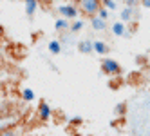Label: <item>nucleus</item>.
I'll return each instance as SVG.
<instances>
[{"instance_id": "1", "label": "nucleus", "mask_w": 150, "mask_h": 136, "mask_svg": "<svg viewBox=\"0 0 150 136\" xmlns=\"http://www.w3.org/2000/svg\"><path fill=\"white\" fill-rule=\"evenodd\" d=\"M101 71L105 73V75H109V76H116V75H120V73H121V66L117 64L116 60L107 58V60L101 62Z\"/></svg>"}, {"instance_id": "2", "label": "nucleus", "mask_w": 150, "mask_h": 136, "mask_svg": "<svg viewBox=\"0 0 150 136\" xmlns=\"http://www.w3.org/2000/svg\"><path fill=\"white\" fill-rule=\"evenodd\" d=\"M101 7V0H83L81 2V11L89 16L98 15V9Z\"/></svg>"}, {"instance_id": "3", "label": "nucleus", "mask_w": 150, "mask_h": 136, "mask_svg": "<svg viewBox=\"0 0 150 136\" xmlns=\"http://www.w3.org/2000/svg\"><path fill=\"white\" fill-rule=\"evenodd\" d=\"M58 13H60L63 18L71 20V18H76V16H78V9L74 7V6H60V7H58Z\"/></svg>"}, {"instance_id": "4", "label": "nucleus", "mask_w": 150, "mask_h": 136, "mask_svg": "<svg viewBox=\"0 0 150 136\" xmlns=\"http://www.w3.org/2000/svg\"><path fill=\"white\" fill-rule=\"evenodd\" d=\"M38 116H40V120H44V122L51 120L52 111H51V107H49L47 102H42V103H40V107H38Z\"/></svg>"}, {"instance_id": "5", "label": "nucleus", "mask_w": 150, "mask_h": 136, "mask_svg": "<svg viewBox=\"0 0 150 136\" xmlns=\"http://www.w3.org/2000/svg\"><path fill=\"white\" fill-rule=\"evenodd\" d=\"M92 51L98 55H105L107 51H109V47H107L105 42H92Z\"/></svg>"}, {"instance_id": "6", "label": "nucleus", "mask_w": 150, "mask_h": 136, "mask_svg": "<svg viewBox=\"0 0 150 136\" xmlns=\"http://www.w3.org/2000/svg\"><path fill=\"white\" fill-rule=\"evenodd\" d=\"M36 7H38V0H25V13H27L29 16L35 15Z\"/></svg>"}, {"instance_id": "7", "label": "nucleus", "mask_w": 150, "mask_h": 136, "mask_svg": "<svg viewBox=\"0 0 150 136\" xmlns=\"http://www.w3.org/2000/svg\"><path fill=\"white\" fill-rule=\"evenodd\" d=\"M91 24H92V27H94L96 31H103V29H105V20L100 18V16H92V18H91Z\"/></svg>"}, {"instance_id": "8", "label": "nucleus", "mask_w": 150, "mask_h": 136, "mask_svg": "<svg viewBox=\"0 0 150 136\" xmlns=\"http://www.w3.org/2000/svg\"><path fill=\"white\" fill-rule=\"evenodd\" d=\"M78 49L81 51V53H92V42H89V40L80 42V44H78Z\"/></svg>"}, {"instance_id": "9", "label": "nucleus", "mask_w": 150, "mask_h": 136, "mask_svg": "<svg viewBox=\"0 0 150 136\" xmlns=\"http://www.w3.org/2000/svg\"><path fill=\"white\" fill-rule=\"evenodd\" d=\"M112 33L117 35V36H123V35H125V24H123V22H116V24L112 26Z\"/></svg>"}, {"instance_id": "10", "label": "nucleus", "mask_w": 150, "mask_h": 136, "mask_svg": "<svg viewBox=\"0 0 150 136\" xmlns=\"http://www.w3.org/2000/svg\"><path fill=\"white\" fill-rule=\"evenodd\" d=\"M49 51H51L52 55H60L62 53V44H60V42H56V40L49 42Z\"/></svg>"}, {"instance_id": "11", "label": "nucleus", "mask_w": 150, "mask_h": 136, "mask_svg": "<svg viewBox=\"0 0 150 136\" xmlns=\"http://www.w3.org/2000/svg\"><path fill=\"white\" fill-rule=\"evenodd\" d=\"M22 98H24L25 102H33V100H35V91H33V89H24V91H22Z\"/></svg>"}, {"instance_id": "12", "label": "nucleus", "mask_w": 150, "mask_h": 136, "mask_svg": "<svg viewBox=\"0 0 150 136\" xmlns=\"http://www.w3.org/2000/svg\"><path fill=\"white\" fill-rule=\"evenodd\" d=\"M132 18V7H125L123 11H121V20H125V22H128V20Z\"/></svg>"}, {"instance_id": "13", "label": "nucleus", "mask_w": 150, "mask_h": 136, "mask_svg": "<svg viewBox=\"0 0 150 136\" xmlns=\"http://www.w3.org/2000/svg\"><path fill=\"white\" fill-rule=\"evenodd\" d=\"M54 27L58 31H63V29H67L69 27V22H67V18H63V20H56L54 22Z\"/></svg>"}, {"instance_id": "14", "label": "nucleus", "mask_w": 150, "mask_h": 136, "mask_svg": "<svg viewBox=\"0 0 150 136\" xmlns=\"http://www.w3.org/2000/svg\"><path fill=\"white\" fill-rule=\"evenodd\" d=\"M125 113H127V103H117V105H116V114L123 116Z\"/></svg>"}, {"instance_id": "15", "label": "nucleus", "mask_w": 150, "mask_h": 136, "mask_svg": "<svg viewBox=\"0 0 150 136\" xmlns=\"http://www.w3.org/2000/svg\"><path fill=\"white\" fill-rule=\"evenodd\" d=\"M98 16H100V18H103V20H107V18H109V9L101 6V7L98 9Z\"/></svg>"}, {"instance_id": "16", "label": "nucleus", "mask_w": 150, "mask_h": 136, "mask_svg": "<svg viewBox=\"0 0 150 136\" xmlns=\"http://www.w3.org/2000/svg\"><path fill=\"white\" fill-rule=\"evenodd\" d=\"M101 6L107 9H116V2L114 0H101Z\"/></svg>"}, {"instance_id": "17", "label": "nucleus", "mask_w": 150, "mask_h": 136, "mask_svg": "<svg viewBox=\"0 0 150 136\" xmlns=\"http://www.w3.org/2000/svg\"><path fill=\"white\" fill-rule=\"evenodd\" d=\"M81 27H83V22H81V20H76V22L71 26V29H72V31H80Z\"/></svg>"}, {"instance_id": "18", "label": "nucleus", "mask_w": 150, "mask_h": 136, "mask_svg": "<svg viewBox=\"0 0 150 136\" xmlns=\"http://www.w3.org/2000/svg\"><path fill=\"white\" fill-rule=\"evenodd\" d=\"M81 122H83V120H81L80 116H74V118H71V123H72V125H76V127H78V125H81Z\"/></svg>"}, {"instance_id": "19", "label": "nucleus", "mask_w": 150, "mask_h": 136, "mask_svg": "<svg viewBox=\"0 0 150 136\" xmlns=\"http://www.w3.org/2000/svg\"><path fill=\"white\" fill-rule=\"evenodd\" d=\"M0 136H16V134H15V131H11V129H6L4 132H0Z\"/></svg>"}, {"instance_id": "20", "label": "nucleus", "mask_w": 150, "mask_h": 136, "mask_svg": "<svg viewBox=\"0 0 150 136\" xmlns=\"http://www.w3.org/2000/svg\"><path fill=\"white\" fill-rule=\"evenodd\" d=\"M137 4V0H127V6L128 7H132V6H136Z\"/></svg>"}, {"instance_id": "21", "label": "nucleus", "mask_w": 150, "mask_h": 136, "mask_svg": "<svg viewBox=\"0 0 150 136\" xmlns=\"http://www.w3.org/2000/svg\"><path fill=\"white\" fill-rule=\"evenodd\" d=\"M141 4H143L145 7H150V0H141Z\"/></svg>"}, {"instance_id": "22", "label": "nucleus", "mask_w": 150, "mask_h": 136, "mask_svg": "<svg viewBox=\"0 0 150 136\" xmlns=\"http://www.w3.org/2000/svg\"><path fill=\"white\" fill-rule=\"evenodd\" d=\"M6 35V29H4V26H0V38H2Z\"/></svg>"}, {"instance_id": "23", "label": "nucleus", "mask_w": 150, "mask_h": 136, "mask_svg": "<svg viewBox=\"0 0 150 136\" xmlns=\"http://www.w3.org/2000/svg\"><path fill=\"white\" fill-rule=\"evenodd\" d=\"M6 129H7V127H6V125H4V123H0V132H4Z\"/></svg>"}, {"instance_id": "24", "label": "nucleus", "mask_w": 150, "mask_h": 136, "mask_svg": "<svg viewBox=\"0 0 150 136\" xmlns=\"http://www.w3.org/2000/svg\"><path fill=\"white\" fill-rule=\"evenodd\" d=\"M2 114H4V113H2V107H0V118H2Z\"/></svg>"}, {"instance_id": "25", "label": "nucleus", "mask_w": 150, "mask_h": 136, "mask_svg": "<svg viewBox=\"0 0 150 136\" xmlns=\"http://www.w3.org/2000/svg\"><path fill=\"white\" fill-rule=\"evenodd\" d=\"M76 2H80V4H81V2H83V0H76Z\"/></svg>"}]
</instances>
